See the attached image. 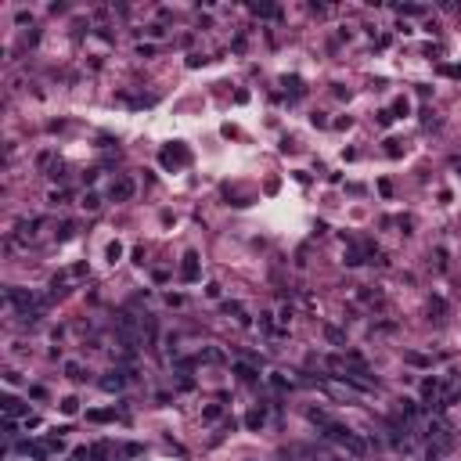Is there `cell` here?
Returning <instances> with one entry per match:
<instances>
[{"label":"cell","mask_w":461,"mask_h":461,"mask_svg":"<svg viewBox=\"0 0 461 461\" xmlns=\"http://www.w3.org/2000/svg\"><path fill=\"white\" fill-rule=\"evenodd\" d=\"M134 191H137V180H134L130 173H122V177H115V180H112L108 198H112V202H130V198H134Z\"/></svg>","instance_id":"obj_1"},{"label":"cell","mask_w":461,"mask_h":461,"mask_svg":"<svg viewBox=\"0 0 461 461\" xmlns=\"http://www.w3.org/2000/svg\"><path fill=\"white\" fill-rule=\"evenodd\" d=\"M202 278V263H198V253H184V263H180V281L195 285Z\"/></svg>","instance_id":"obj_2"},{"label":"cell","mask_w":461,"mask_h":461,"mask_svg":"<svg viewBox=\"0 0 461 461\" xmlns=\"http://www.w3.org/2000/svg\"><path fill=\"white\" fill-rule=\"evenodd\" d=\"M188 159H191V155H188V148H184V144H173V148H166V151H162V166H166V170L188 166Z\"/></svg>","instance_id":"obj_3"},{"label":"cell","mask_w":461,"mask_h":461,"mask_svg":"<svg viewBox=\"0 0 461 461\" xmlns=\"http://www.w3.org/2000/svg\"><path fill=\"white\" fill-rule=\"evenodd\" d=\"M0 407H4V418H8V422H15V418H29V407H25L18 396H11V393L0 400Z\"/></svg>","instance_id":"obj_4"},{"label":"cell","mask_w":461,"mask_h":461,"mask_svg":"<svg viewBox=\"0 0 461 461\" xmlns=\"http://www.w3.org/2000/svg\"><path fill=\"white\" fill-rule=\"evenodd\" d=\"M122 386H127V371H108L105 379H101V389L105 393H119Z\"/></svg>","instance_id":"obj_5"},{"label":"cell","mask_w":461,"mask_h":461,"mask_svg":"<svg viewBox=\"0 0 461 461\" xmlns=\"http://www.w3.org/2000/svg\"><path fill=\"white\" fill-rule=\"evenodd\" d=\"M440 393H443V382L440 379H425L422 382V400H436Z\"/></svg>","instance_id":"obj_6"},{"label":"cell","mask_w":461,"mask_h":461,"mask_svg":"<svg viewBox=\"0 0 461 461\" xmlns=\"http://www.w3.org/2000/svg\"><path fill=\"white\" fill-rule=\"evenodd\" d=\"M234 371H238V379H241V382H256V379H260V371H256L253 364H245V360H238Z\"/></svg>","instance_id":"obj_7"},{"label":"cell","mask_w":461,"mask_h":461,"mask_svg":"<svg viewBox=\"0 0 461 461\" xmlns=\"http://www.w3.org/2000/svg\"><path fill=\"white\" fill-rule=\"evenodd\" d=\"M263 422H267L263 407H256V411H249V414H245V425H249V429H263Z\"/></svg>","instance_id":"obj_8"},{"label":"cell","mask_w":461,"mask_h":461,"mask_svg":"<svg viewBox=\"0 0 461 461\" xmlns=\"http://www.w3.org/2000/svg\"><path fill=\"white\" fill-rule=\"evenodd\" d=\"M220 414H224V404H205L202 407V422H220Z\"/></svg>","instance_id":"obj_9"},{"label":"cell","mask_w":461,"mask_h":461,"mask_svg":"<svg viewBox=\"0 0 461 461\" xmlns=\"http://www.w3.org/2000/svg\"><path fill=\"white\" fill-rule=\"evenodd\" d=\"M87 418H90V422H112L115 411L112 407H98V411H87Z\"/></svg>","instance_id":"obj_10"},{"label":"cell","mask_w":461,"mask_h":461,"mask_svg":"<svg viewBox=\"0 0 461 461\" xmlns=\"http://www.w3.org/2000/svg\"><path fill=\"white\" fill-rule=\"evenodd\" d=\"M79 205L87 209V213H98V209H101V198H98L94 191H87V195H83V202H79Z\"/></svg>","instance_id":"obj_11"},{"label":"cell","mask_w":461,"mask_h":461,"mask_svg":"<svg viewBox=\"0 0 461 461\" xmlns=\"http://www.w3.org/2000/svg\"><path fill=\"white\" fill-rule=\"evenodd\" d=\"M62 414H65V418L79 414V400H76V396H65V400H62Z\"/></svg>","instance_id":"obj_12"},{"label":"cell","mask_w":461,"mask_h":461,"mask_svg":"<svg viewBox=\"0 0 461 461\" xmlns=\"http://www.w3.org/2000/svg\"><path fill=\"white\" fill-rule=\"evenodd\" d=\"M65 375H69V379H76V382H83V379H87V375H83V367H79L76 360H69V364H65Z\"/></svg>","instance_id":"obj_13"},{"label":"cell","mask_w":461,"mask_h":461,"mask_svg":"<svg viewBox=\"0 0 461 461\" xmlns=\"http://www.w3.org/2000/svg\"><path fill=\"white\" fill-rule=\"evenodd\" d=\"M105 256H108V263H119V260H122V245H119V241H112V245L105 249Z\"/></svg>","instance_id":"obj_14"},{"label":"cell","mask_w":461,"mask_h":461,"mask_svg":"<svg viewBox=\"0 0 461 461\" xmlns=\"http://www.w3.org/2000/svg\"><path fill=\"white\" fill-rule=\"evenodd\" d=\"M324 335H328V343H335V346H343V343H346V335H343L339 328H331V324L324 328Z\"/></svg>","instance_id":"obj_15"},{"label":"cell","mask_w":461,"mask_h":461,"mask_svg":"<svg viewBox=\"0 0 461 461\" xmlns=\"http://www.w3.org/2000/svg\"><path fill=\"white\" fill-rule=\"evenodd\" d=\"M72 234H76V224H72V220H65V224L58 227V238H62V241H69Z\"/></svg>","instance_id":"obj_16"},{"label":"cell","mask_w":461,"mask_h":461,"mask_svg":"<svg viewBox=\"0 0 461 461\" xmlns=\"http://www.w3.org/2000/svg\"><path fill=\"white\" fill-rule=\"evenodd\" d=\"M407 364H414V367H429V357H425V353H407Z\"/></svg>","instance_id":"obj_17"},{"label":"cell","mask_w":461,"mask_h":461,"mask_svg":"<svg viewBox=\"0 0 461 461\" xmlns=\"http://www.w3.org/2000/svg\"><path fill=\"white\" fill-rule=\"evenodd\" d=\"M393 112H396V115H407V112H411V101H407V98H396V101H393Z\"/></svg>","instance_id":"obj_18"},{"label":"cell","mask_w":461,"mask_h":461,"mask_svg":"<svg viewBox=\"0 0 461 461\" xmlns=\"http://www.w3.org/2000/svg\"><path fill=\"white\" fill-rule=\"evenodd\" d=\"M270 386H274L278 393H285V389H288V382H285V375H278V371L270 375Z\"/></svg>","instance_id":"obj_19"},{"label":"cell","mask_w":461,"mask_h":461,"mask_svg":"<svg viewBox=\"0 0 461 461\" xmlns=\"http://www.w3.org/2000/svg\"><path fill=\"white\" fill-rule=\"evenodd\" d=\"M47 202H51V205H65V202H69V195H65V191H51V195H47Z\"/></svg>","instance_id":"obj_20"},{"label":"cell","mask_w":461,"mask_h":461,"mask_svg":"<svg viewBox=\"0 0 461 461\" xmlns=\"http://www.w3.org/2000/svg\"><path fill=\"white\" fill-rule=\"evenodd\" d=\"M144 33H148V36H151V40H162V36H166V29H162V25H148V29H144Z\"/></svg>","instance_id":"obj_21"},{"label":"cell","mask_w":461,"mask_h":461,"mask_svg":"<svg viewBox=\"0 0 461 461\" xmlns=\"http://www.w3.org/2000/svg\"><path fill=\"white\" fill-rule=\"evenodd\" d=\"M36 166H40V170H47V166H51V151H40V159H36Z\"/></svg>","instance_id":"obj_22"},{"label":"cell","mask_w":461,"mask_h":461,"mask_svg":"<svg viewBox=\"0 0 461 461\" xmlns=\"http://www.w3.org/2000/svg\"><path fill=\"white\" fill-rule=\"evenodd\" d=\"M253 11H256V15H278L270 4H253Z\"/></svg>","instance_id":"obj_23"},{"label":"cell","mask_w":461,"mask_h":461,"mask_svg":"<svg viewBox=\"0 0 461 461\" xmlns=\"http://www.w3.org/2000/svg\"><path fill=\"white\" fill-rule=\"evenodd\" d=\"M137 54H141V58H151V54H155V44H141Z\"/></svg>","instance_id":"obj_24"},{"label":"cell","mask_w":461,"mask_h":461,"mask_svg":"<svg viewBox=\"0 0 461 461\" xmlns=\"http://www.w3.org/2000/svg\"><path fill=\"white\" fill-rule=\"evenodd\" d=\"M22 425H25V429H40V418H36V414H29V418H22Z\"/></svg>","instance_id":"obj_25"},{"label":"cell","mask_w":461,"mask_h":461,"mask_svg":"<svg viewBox=\"0 0 461 461\" xmlns=\"http://www.w3.org/2000/svg\"><path fill=\"white\" fill-rule=\"evenodd\" d=\"M278 321H281V324H288V321H292V306H281V314H278Z\"/></svg>","instance_id":"obj_26"},{"label":"cell","mask_w":461,"mask_h":461,"mask_svg":"<svg viewBox=\"0 0 461 461\" xmlns=\"http://www.w3.org/2000/svg\"><path fill=\"white\" fill-rule=\"evenodd\" d=\"M69 274H72V278H83V274H87V263H76V267H72Z\"/></svg>","instance_id":"obj_27"},{"label":"cell","mask_w":461,"mask_h":461,"mask_svg":"<svg viewBox=\"0 0 461 461\" xmlns=\"http://www.w3.org/2000/svg\"><path fill=\"white\" fill-rule=\"evenodd\" d=\"M400 15H422V8H418V4H407V8H400Z\"/></svg>","instance_id":"obj_28"},{"label":"cell","mask_w":461,"mask_h":461,"mask_svg":"<svg viewBox=\"0 0 461 461\" xmlns=\"http://www.w3.org/2000/svg\"><path fill=\"white\" fill-rule=\"evenodd\" d=\"M188 65H191V69H198V65H205V58H202V54H191V58H188Z\"/></svg>","instance_id":"obj_29"},{"label":"cell","mask_w":461,"mask_h":461,"mask_svg":"<svg viewBox=\"0 0 461 461\" xmlns=\"http://www.w3.org/2000/svg\"><path fill=\"white\" fill-rule=\"evenodd\" d=\"M443 72L447 76H461V65H443Z\"/></svg>","instance_id":"obj_30"},{"label":"cell","mask_w":461,"mask_h":461,"mask_svg":"<svg viewBox=\"0 0 461 461\" xmlns=\"http://www.w3.org/2000/svg\"><path fill=\"white\" fill-rule=\"evenodd\" d=\"M87 457H90L87 450H76V454H72V461H87Z\"/></svg>","instance_id":"obj_31"}]
</instances>
